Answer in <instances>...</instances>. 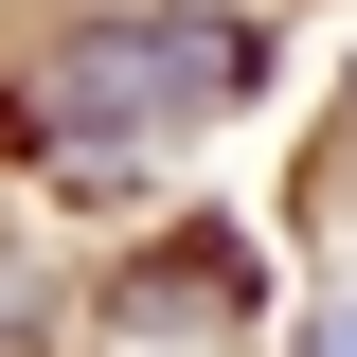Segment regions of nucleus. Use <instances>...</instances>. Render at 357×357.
I'll list each match as a JSON object with an SVG mask.
<instances>
[{
	"label": "nucleus",
	"instance_id": "nucleus-1",
	"mask_svg": "<svg viewBox=\"0 0 357 357\" xmlns=\"http://www.w3.org/2000/svg\"><path fill=\"white\" fill-rule=\"evenodd\" d=\"M250 72H268L250 18H107L36 72V126H161V107H232Z\"/></svg>",
	"mask_w": 357,
	"mask_h": 357
},
{
	"label": "nucleus",
	"instance_id": "nucleus-2",
	"mask_svg": "<svg viewBox=\"0 0 357 357\" xmlns=\"http://www.w3.org/2000/svg\"><path fill=\"white\" fill-rule=\"evenodd\" d=\"M250 304V250L232 232H178V250H143L126 286H107V321H143V340H197V321H232Z\"/></svg>",
	"mask_w": 357,
	"mask_h": 357
},
{
	"label": "nucleus",
	"instance_id": "nucleus-3",
	"mask_svg": "<svg viewBox=\"0 0 357 357\" xmlns=\"http://www.w3.org/2000/svg\"><path fill=\"white\" fill-rule=\"evenodd\" d=\"M304 357H357V304H340V321H321V340H304Z\"/></svg>",
	"mask_w": 357,
	"mask_h": 357
}]
</instances>
